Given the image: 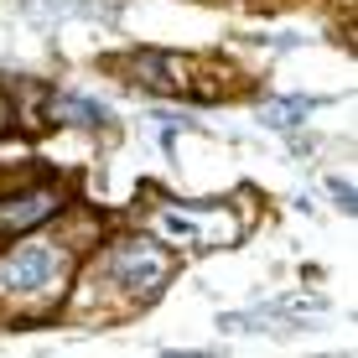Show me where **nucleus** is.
Wrapping results in <instances>:
<instances>
[{
	"label": "nucleus",
	"mask_w": 358,
	"mask_h": 358,
	"mask_svg": "<svg viewBox=\"0 0 358 358\" xmlns=\"http://www.w3.org/2000/svg\"><path fill=\"white\" fill-rule=\"evenodd\" d=\"M109 270H115V280L130 296H156L166 286V275H171V260L156 250L151 239H125L115 250V260H109Z\"/></svg>",
	"instance_id": "f257e3e1"
},
{
	"label": "nucleus",
	"mask_w": 358,
	"mask_h": 358,
	"mask_svg": "<svg viewBox=\"0 0 358 358\" xmlns=\"http://www.w3.org/2000/svg\"><path fill=\"white\" fill-rule=\"evenodd\" d=\"M57 270H63L57 250H47V244H21V250H10L6 260H0V286L6 291H42V286H52Z\"/></svg>",
	"instance_id": "f03ea898"
},
{
	"label": "nucleus",
	"mask_w": 358,
	"mask_h": 358,
	"mask_svg": "<svg viewBox=\"0 0 358 358\" xmlns=\"http://www.w3.org/2000/svg\"><path fill=\"white\" fill-rule=\"evenodd\" d=\"M162 229L177 234V239H213V229H224V218H213V213H187V208H166V213H162Z\"/></svg>",
	"instance_id": "7ed1b4c3"
},
{
	"label": "nucleus",
	"mask_w": 358,
	"mask_h": 358,
	"mask_svg": "<svg viewBox=\"0 0 358 358\" xmlns=\"http://www.w3.org/2000/svg\"><path fill=\"white\" fill-rule=\"evenodd\" d=\"M52 203H57L52 192H27L21 203H6V208H0V224H10V229H27V224H36L42 213H52Z\"/></svg>",
	"instance_id": "20e7f679"
},
{
	"label": "nucleus",
	"mask_w": 358,
	"mask_h": 358,
	"mask_svg": "<svg viewBox=\"0 0 358 358\" xmlns=\"http://www.w3.org/2000/svg\"><path fill=\"white\" fill-rule=\"evenodd\" d=\"M301 109H306V99H286V104H270L265 109V125H275V130H286L301 120Z\"/></svg>",
	"instance_id": "39448f33"
},
{
	"label": "nucleus",
	"mask_w": 358,
	"mask_h": 358,
	"mask_svg": "<svg viewBox=\"0 0 358 358\" xmlns=\"http://www.w3.org/2000/svg\"><path fill=\"white\" fill-rule=\"evenodd\" d=\"M327 187H332V192H338V203H343V213H353V187H348V182H338V177H332V182H327Z\"/></svg>",
	"instance_id": "423d86ee"
},
{
	"label": "nucleus",
	"mask_w": 358,
	"mask_h": 358,
	"mask_svg": "<svg viewBox=\"0 0 358 358\" xmlns=\"http://www.w3.org/2000/svg\"><path fill=\"white\" fill-rule=\"evenodd\" d=\"M162 358H218V353H162Z\"/></svg>",
	"instance_id": "0eeeda50"
},
{
	"label": "nucleus",
	"mask_w": 358,
	"mask_h": 358,
	"mask_svg": "<svg viewBox=\"0 0 358 358\" xmlns=\"http://www.w3.org/2000/svg\"><path fill=\"white\" fill-rule=\"evenodd\" d=\"M0 120H6V94H0Z\"/></svg>",
	"instance_id": "6e6552de"
}]
</instances>
